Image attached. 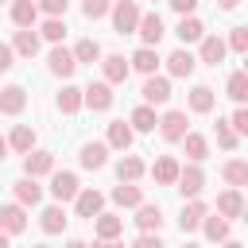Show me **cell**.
Instances as JSON below:
<instances>
[{"label":"cell","instance_id":"6da1fadb","mask_svg":"<svg viewBox=\"0 0 248 248\" xmlns=\"http://www.w3.org/2000/svg\"><path fill=\"white\" fill-rule=\"evenodd\" d=\"M108 12H112V27H116V35H132L136 23H140V16H143L136 0H116Z\"/></svg>","mask_w":248,"mask_h":248},{"label":"cell","instance_id":"7a4b0ae2","mask_svg":"<svg viewBox=\"0 0 248 248\" xmlns=\"http://www.w3.org/2000/svg\"><path fill=\"white\" fill-rule=\"evenodd\" d=\"M81 105L93 108V112H108L112 108V85L108 81H89L81 89Z\"/></svg>","mask_w":248,"mask_h":248},{"label":"cell","instance_id":"3957f363","mask_svg":"<svg viewBox=\"0 0 248 248\" xmlns=\"http://www.w3.org/2000/svg\"><path fill=\"white\" fill-rule=\"evenodd\" d=\"M174 186H178V194H182V198H198V194L205 190V174H202V167H198V163H190V167H178V178H174Z\"/></svg>","mask_w":248,"mask_h":248},{"label":"cell","instance_id":"277c9868","mask_svg":"<svg viewBox=\"0 0 248 248\" xmlns=\"http://www.w3.org/2000/svg\"><path fill=\"white\" fill-rule=\"evenodd\" d=\"M78 190H81V182H78L74 170H50V194H54L58 205H62V202H74Z\"/></svg>","mask_w":248,"mask_h":248},{"label":"cell","instance_id":"5b68a950","mask_svg":"<svg viewBox=\"0 0 248 248\" xmlns=\"http://www.w3.org/2000/svg\"><path fill=\"white\" fill-rule=\"evenodd\" d=\"M186 124H190V120H186V112H182V108H170V112H163V116H159V132H163V140H167V143H178V140L190 132Z\"/></svg>","mask_w":248,"mask_h":248},{"label":"cell","instance_id":"8992f818","mask_svg":"<svg viewBox=\"0 0 248 248\" xmlns=\"http://www.w3.org/2000/svg\"><path fill=\"white\" fill-rule=\"evenodd\" d=\"M136 35L143 39V46H159V39L167 35V27H163L159 12H147V16H140V23H136Z\"/></svg>","mask_w":248,"mask_h":248},{"label":"cell","instance_id":"52a82bcc","mask_svg":"<svg viewBox=\"0 0 248 248\" xmlns=\"http://www.w3.org/2000/svg\"><path fill=\"white\" fill-rule=\"evenodd\" d=\"M143 105H167L170 101V81L167 78H159V74H147V81H143Z\"/></svg>","mask_w":248,"mask_h":248},{"label":"cell","instance_id":"ba28073f","mask_svg":"<svg viewBox=\"0 0 248 248\" xmlns=\"http://www.w3.org/2000/svg\"><path fill=\"white\" fill-rule=\"evenodd\" d=\"M50 170H54V155H50V151H35V147H31V151L23 155V174H27V178H43V174H50Z\"/></svg>","mask_w":248,"mask_h":248},{"label":"cell","instance_id":"9c48e42d","mask_svg":"<svg viewBox=\"0 0 248 248\" xmlns=\"http://www.w3.org/2000/svg\"><path fill=\"white\" fill-rule=\"evenodd\" d=\"M74 209H78V217H97L101 209H105V194L101 190H78L74 194Z\"/></svg>","mask_w":248,"mask_h":248},{"label":"cell","instance_id":"30bf717a","mask_svg":"<svg viewBox=\"0 0 248 248\" xmlns=\"http://www.w3.org/2000/svg\"><path fill=\"white\" fill-rule=\"evenodd\" d=\"M198 43H202L198 58H202L205 66H221V62H225V50H229V46H225V39H221V35H202Z\"/></svg>","mask_w":248,"mask_h":248},{"label":"cell","instance_id":"8fae6325","mask_svg":"<svg viewBox=\"0 0 248 248\" xmlns=\"http://www.w3.org/2000/svg\"><path fill=\"white\" fill-rule=\"evenodd\" d=\"M101 74H105V81H108V85H120V81H128L132 66H128V58H124V54H108V58H101Z\"/></svg>","mask_w":248,"mask_h":248},{"label":"cell","instance_id":"7c38bea8","mask_svg":"<svg viewBox=\"0 0 248 248\" xmlns=\"http://www.w3.org/2000/svg\"><path fill=\"white\" fill-rule=\"evenodd\" d=\"M0 229H4L8 236H16V232H23V229H27V213H23V205H19V202L0 205Z\"/></svg>","mask_w":248,"mask_h":248},{"label":"cell","instance_id":"4fadbf2b","mask_svg":"<svg viewBox=\"0 0 248 248\" xmlns=\"http://www.w3.org/2000/svg\"><path fill=\"white\" fill-rule=\"evenodd\" d=\"M217 213H221L225 221H236V217L244 213V198H240L236 186H229L225 194H217Z\"/></svg>","mask_w":248,"mask_h":248},{"label":"cell","instance_id":"5bb4252c","mask_svg":"<svg viewBox=\"0 0 248 248\" xmlns=\"http://www.w3.org/2000/svg\"><path fill=\"white\" fill-rule=\"evenodd\" d=\"M46 66H50V74H58V78H70V74L78 70L74 50H66V46H54V50L46 54Z\"/></svg>","mask_w":248,"mask_h":248},{"label":"cell","instance_id":"9a60e30c","mask_svg":"<svg viewBox=\"0 0 248 248\" xmlns=\"http://www.w3.org/2000/svg\"><path fill=\"white\" fill-rule=\"evenodd\" d=\"M194 66H198V58H194L186 46H178V50L167 58V74H170V78H190V74H194Z\"/></svg>","mask_w":248,"mask_h":248},{"label":"cell","instance_id":"2e32d148","mask_svg":"<svg viewBox=\"0 0 248 248\" xmlns=\"http://www.w3.org/2000/svg\"><path fill=\"white\" fill-rule=\"evenodd\" d=\"M136 225H140V232H159V229H163V209L140 202V205H136Z\"/></svg>","mask_w":248,"mask_h":248},{"label":"cell","instance_id":"e0dca14e","mask_svg":"<svg viewBox=\"0 0 248 248\" xmlns=\"http://www.w3.org/2000/svg\"><path fill=\"white\" fill-rule=\"evenodd\" d=\"M209 209H205V202H198V198H186V205H182V217H178V229L182 232H194L198 225H202V217H205Z\"/></svg>","mask_w":248,"mask_h":248},{"label":"cell","instance_id":"ac0fdd59","mask_svg":"<svg viewBox=\"0 0 248 248\" xmlns=\"http://www.w3.org/2000/svg\"><path fill=\"white\" fill-rule=\"evenodd\" d=\"M23 105H27V89L23 85H4L0 89V112L16 116V112H23Z\"/></svg>","mask_w":248,"mask_h":248},{"label":"cell","instance_id":"d6986e66","mask_svg":"<svg viewBox=\"0 0 248 248\" xmlns=\"http://www.w3.org/2000/svg\"><path fill=\"white\" fill-rule=\"evenodd\" d=\"M78 159H81V167H85V170H101V167L108 163V143H97V140H93V143H85V147H81V155H78Z\"/></svg>","mask_w":248,"mask_h":248},{"label":"cell","instance_id":"ffe728a7","mask_svg":"<svg viewBox=\"0 0 248 248\" xmlns=\"http://www.w3.org/2000/svg\"><path fill=\"white\" fill-rule=\"evenodd\" d=\"M151 178H155L159 186H174V178H178V159H174V155H159L155 167H151Z\"/></svg>","mask_w":248,"mask_h":248},{"label":"cell","instance_id":"44dd1931","mask_svg":"<svg viewBox=\"0 0 248 248\" xmlns=\"http://www.w3.org/2000/svg\"><path fill=\"white\" fill-rule=\"evenodd\" d=\"M198 229H202V232H205V240H213V244H225V240H229V221H225L221 213H213V217L205 213Z\"/></svg>","mask_w":248,"mask_h":248},{"label":"cell","instance_id":"7402d4cb","mask_svg":"<svg viewBox=\"0 0 248 248\" xmlns=\"http://www.w3.org/2000/svg\"><path fill=\"white\" fill-rule=\"evenodd\" d=\"M155 124H159L155 105H140V108H132V116H128V128H132V132H155Z\"/></svg>","mask_w":248,"mask_h":248},{"label":"cell","instance_id":"603a6c76","mask_svg":"<svg viewBox=\"0 0 248 248\" xmlns=\"http://www.w3.org/2000/svg\"><path fill=\"white\" fill-rule=\"evenodd\" d=\"M35 19H39L35 0H12V23L16 27H35Z\"/></svg>","mask_w":248,"mask_h":248},{"label":"cell","instance_id":"cb8c5ba5","mask_svg":"<svg viewBox=\"0 0 248 248\" xmlns=\"http://www.w3.org/2000/svg\"><path fill=\"white\" fill-rule=\"evenodd\" d=\"M12 50L23 54V58H35V54H39V35H35L31 27H19L16 39H12Z\"/></svg>","mask_w":248,"mask_h":248},{"label":"cell","instance_id":"d4e9b609","mask_svg":"<svg viewBox=\"0 0 248 248\" xmlns=\"http://www.w3.org/2000/svg\"><path fill=\"white\" fill-rule=\"evenodd\" d=\"M8 147L19 151V155H27V151L35 147V128H31V124H16L12 136H8Z\"/></svg>","mask_w":248,"mask_h":248},{"label":"cell","instance_id":"484cf974","mask_svg":"<svg viewBox=\"0 0 248 248\" xmlns=\"http://www.w3.org/2000/svg\"><path fill=\"white\" fill-rule=\"evenodd\" d=\"M178 143H186V159H190V163H202V159L209 155V140H205L202 132H186Z\"/></svg>","mask_w":248,"mask_h":248},{"label":"cell","instance_id":"4316f807","mask_svg":"<svg viewBox=\"0 0 248 248\" xmlns=\"http://www.w3.org/2000/svg\"><path fill=\"white\" fill-rule=\"evenodd\" d=\"M143 170H147V167H143L140 155H124V159L116 163V178H120V182H140Z\"/></svg>","mask_w":248,"mask_h":248},{"label":"cell","instance_id":"83f0119b","mask_svg":"<svg viewBox=\"0 0 248 248\" xmlns=\"http://www.w3.org/2000/svg\"><path fill=\"white\" fill-rule=\"evenodd\" d=\"M16 202H19V205H39V202H43V186L23 174V178L16 182Z\"/></svg>","mask_w":248,"mask_h":248},{"label":"cell","instance_id":"f1b7e54d","mask_svg":"<svg viewBox=\"0 0 248 248\" xmlns=\"http://www.w3.org/2000/svg\"><path fill=\"white\" fill-rule=\"evenodd\" d=\"M128 66L140 70V74H155V66H159V50H155V46H140V50L128 58Z\"/></svg>","mask_w":248,"mask_h":248},{"label":"cell","instance_id":"f546056e","mask_svg":"<svg viewBox=\"0 0 248 248\" xmlns=\"http://www.w3.org/2000/svg\"><path fill=\"white\" fill-rule=\"evenodd\" d=\"M132 136H136V132H132L124 120H112V124H108V140H105V143H108V147H116V151H128V147H132Z\"/></svg>","mask_w":248,"mask_h":248},{"label":"cell","instance_id":"4dcf8cb0","mask_svg":"<svg viewBox=\"0 0 248 248\" xmlns=\"http://www.w3.org/2000/svg\"><path fill=\"white\" fill-rule=\"evenodd\" d=\"M112 202H116V205H124V209H136V205L143 202V190H140L136 182H120V186L112 190Z\"/></svg>","mask_w":248,"mask_h":248},{"label":"cell","instance_id":"1f68e13d","mask_svg":"<svg viewBox=\"0 0 248 248\" xmlns=\"http://www.w3.org/2000/svg\"><path fill=\"white\" fill-rule=\"evenodd\" d=\"M66 221H70V217H66V209H62V205H46V209L39 213L43 232H62V229H66Z\"/></svg>","mask_w":248,"mask_h":248},{"label":"cell","instance_id":"d6a6232c","mask_svg":"<svg viewBox=\"0 0 248 248\" xmlns=\"http://www.w3.org/2000/svg\"><path fill=\"white\" fill-rule=\"evenodd\" d=\"M174 35H178L182 43H198V39L205 35V27H202V19H198V16H182V19H178V27H174Z\"/></svg>","mask_w":248,"mask_h":248},{"label":"cell","instance_id":"836d02e7","mask_svg":"<svg viewBox=\"0 0 248 248\" xmlns=\"http://www.w3.org/2000/svg\"><path fill=\"white\" fill-rule=\"evenodd\" d=\"M221 178H225L229 186H236V190H240V186L248 182V163H244V159H229V163L221 167Z\"/></svg>","mask_w":248,"mask_h":248},{"label":"cell","instance_id":"e575fe53","mask_svg":"<svg viewBox=\"0 0 248 248\" xmlns=\"http://www.w3.org/2000/svg\"><path fill=\"white\" fill-rule=\"evenodd\" d=\"M93 221H97V236H101V240H112V236L124 232V221H120L116 213H97Z\"/></svg>","mask_w":248,"mask_h":248},{"label":"cell","instance_id":"d590c367","mask_svg":"<svg viewBox=\"0 0 248 248\" xmlns=\"http://www.w3.org/2000/svg\"><path fill=\"white\" fill-rule=\"evenodd\" d=\"M213 89L209 85H194L190 89V112H213Z\"/></svg>","mask_w":248,"mask_h":248},{"label":"cell","instance_id":"8d00e7d4","mask_svg":"<svg viewBox=\"0 0 248 248\" xmlns=\"http://www.w3.org/2000/svg\"><path fill=\"white\" fill-rule=\"evenodd\" d=\"M54 105H58V112H66V116L78 112V108H81V89H78V85H62V93H58Z\"/></svg>","mask_w":248,"mask_h":248},{"label":"cell","instance_id":"74e56055","mask_svg":"<svg viewBox=\"0 0 248 248\" xmlns=\"http://www.w3.org/2000/svg\"><path fill=\"white\" fill-rule=\"evenodd\" d=\"M225 93H229L236 105H244V97H248V74H244V70L229 74V85H225Z\"/></svg>","mask_w":248,"mask_h":248},{"label":"cell","instance_id":"f35d334b","mask_svg":"<svg viewBox=\"0 0 248 248\" xmlns=\"http://www.w3.org/2000/svg\"><path fill=\"white\" fill-rule=\"evenodd\" d=\"M101 58V43L97 39H81L78 46H74V62L81 66V62H97Z\"/></svg>","mask_w":248,"mask_h":248},{"label":"cell","instance_id":"ab89813d","mask_svg":"<svg viewBox=\"0 0 248 248\" xmlns=\"http://www.w3.org/2000/svg\"><path fill=\"white\" fill-rule=\"evenodd\" d=\"M46 43H62L66 39V23H62V16H46V23H43V31H39Z\"/></svg>","mask_w":248,"mask_h":248},{"label":"cell","instance_id":"60d3db41","mask_svg":"<svg viewBox=\"0 0 248 248\" xmlns=\"http://www.w3.org/2000/svg\"><path fill=\"white\" fill-rule=\"evenodd\" d=\"M217 143H221L225 151H232V147L240 143V136L232 132V124H229V120H217Z\"/></svg>","mask_w":248,"mask_h":248},{"label":"cell","instance_id":"b9f144b4","mask_svg":"<svg viewBox=\"0 0 248 248\" xmlns=\"http://www.w3.org/2000/svg\"><path fill=\"white\" fill-rule=\"evenodd\" d=\"M108 8H112V0H81L85 19H101V16H108Z\"/></svg>","mask_w":248,"mask_h":248},{"label":"cell","instance_id":"7bdbcfd3","mask_svg":"<svg viewBox=\"0 0 248 248\" xmlns=\"http://www.w3.org/2000/svg\"><path fill=\"white\" fill-rule=\"evenodd\" d=\"M225 46H232L236 54H244V50H248V27H232V31H229V43H225Z\"/></svg>","mask_w":248,"mask_h":248},{"label":"cell","instance_id":"ee69618b","mask_svg":"<svg viewBox=\"0 0 248 248\" xmlns=\"http://www.w3.org/2000/svg\"><path fill=\"white\" fill-rule=\"evenodd\" d=\"M35 8H39V12H46V16H66L70 0H35Z\"/></svg>","mask_w":248,"mask_h":248},{"label":"cell","instance_id":"f6af8a7d","mask_svg":"<svg viewBox=\"0 0 248 248\" xmlns=\"http://www.w3.org/2000/svg\"><path fill=\"white\" fill-rule=\"evenodd\" d=\"M229 124H232V132H236V136H248V108L240 105V108L232 112V120H229Z\"/></svg>","mask_w":248,"mask_h":248},{"label":"cell","instance_id":"bcb514c9","mask_svg":"<svg viewBox=\"0 0 248 248\" xmlns=\"http://www.w3.org/2000/svg\"><path fill=\"white\" fill-rule=\"evenodd\" d=\"M132 248H167V244L159 240V232H140V236L132 240Z\"/></svg>","mask_w":248,"mask_h":248},{"label":"cell","instance_id":"7dc6e473","mask_svg":"<svg viewBox=\"0 0 248 248\" xmlns=\"http://www.w3.org/2000/svg\"><path fill=\"white\" fill-rule=\"evenodd\" d=\"M12 58H16V50H12L8 43H0V74H8V70H12Z\"/></svg>","mask_w":248,"mask_h":248},{"label":"cell","instance_id":"c3c4849f","mask_svg":"<svg viewBox=\"0 0 248 248\" xmlns=\"http://www.w3.org/2000/svg\"><path fill=\"white\" fill-rule=\"evenodd\" d=\"M178 16H194V8H198V0H167Z\"/></svg>","mask_w":248,"mask_h":248},{"label":"cell","instance_id":"681fc988","mask_svg":"<svg viewBox=\"0 0 248 248\" xmlns=\"http://www.w3.org/2000/svg\"><path fill=\"white\" fill-rule=\"evenodd\" d=\"M93 248H124V244H120L116 236H112V240H101V236H97V244H93Z\"/></svg>","mask_w":248,"mask_h":248},{"label":"cell","instance_id":"f907efd6","mask_svg":"<svg viewBox=\"0 0 248 248\" xmlns=\"http://www.w3.org/2000/svg\"><path fill=\"white\" fill-rule=\"evenodd\" d=\"M236 4H240V0H217V8H221V12H232Z\"/></svg>","mask_w":248,"mask_h":248},{"label":"cell","instance_id":"816d5d0a","mask_svg":"<svg viewBox=\"0 0 248 248\" xmlns=\"http://www.w3.org/2000/svg\"><path fill=\"white\" fill-rule=\"evenodd\" d=\"M66 248H89V244H85V240H70Z\"/></svg>","mask_w":248,"mask_h":248},{"label":"cell","instance_id":"f5cc1de1","mask_svg":"<svg viewBox=\"0 0 248 248\" xmlns=\"http://www.w3.org/2000/svg\"><path fill=\"white\" fill-rule=\"evenodd\" d=\"M0 248H8V232L4 229H0Z\"/></svg>","mask_w":248,"mask_h":248},{"label":"cell","instance_id":"db71d44e","mask_svg":"<svg viewBox=\"0 0 248 248\" xmlns=\"http://www.w3.org/2000/svg\"><path fill=\"white\" fill-rule=\"evenodd\" d=\"M4 155H8V140H0V159H4Z\"/></svg>","mask_w":248,"mask_h":248},{"label":"cell","instance_id":"11a10c76","mask_svg":"<svg viewBox=\"0 0 248 248\" xmlns=\"http://www.w3.org/2000/svg\"><path fill=\"white\" fill-rule=\"evenodd\" d=\"M225 248H244V244H236V240H225Z\"/></svg>","mask_w":248,"mask_h":248},{"label":"cell","instance_id":"9f6ffc18","mask_svg":"<svg viewBox=\"0 0 248 248\" xmlns=\"http://www.w3.org/2000/svg\"><path fill=\"white\" fill-rule=\"evenodd\" d=\"M31 248H50V244H31Z\"/></svg>","mask_w":248,"mask_h":248},{"label":"cell","instance_id":"6f0895ef","mask_svg":"<svg viewBox=\"0 0 248 248\" xmlns=\"http://www.w3.org/2000/svg\"><path fill=\"white\" fill-rule=\"evenodd\" d=\"M182 248H198V244H182Z\"/></svg>","mask_w":248,"mask_h":248},{"label":"cell","instance_id":"680465c9","mask_svg":"<svg viewBox=\"0 0 248 248\" xmlns=\"http://www.w3.org/2000/svg\"><path fill=\"white\" fill-rule=\"evenodd\" d=\"M0 4H4V0H0Z\"/></svg>","mask_w":248,"mask_h":248}]
</instances>
